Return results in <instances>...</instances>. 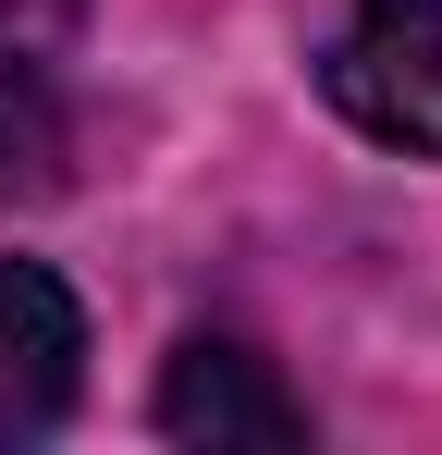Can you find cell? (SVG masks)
<instances>
[{"instance_id":"cell-1","label":"cell","mask_w":442,"mask_h":455,"mask_svg":"<svg viewBox=\"0 0 442 455\" xmlns=\"http://www.w3.org/2000/svg\"><path fill=\"white\" fill-rule=\"evenodd\" d=\"M320 75H332L344 124H368L381 148L442 160V0H357Z\"/></svg>"},{"instance_id":"cell-3","label":"cell","mask_w":442,"mask_h":455,"mask_svg":"<svg viewBox=\"0 0 442 455\" xmlns=\"http://www.w3.org/2000/svg\"><path fill=\"white\" fill-rule=\"evenodd\" d=\"M160 431L172 443H307V406H295L271 357H246V345H185L172 381H160Z\"/></svg>"},{"instance_id":"cell-2","label":"cell","mask_w":442,"mask_h":455,"mask_svg":"<svg viewBox=\"0 0 442 455\" xmlns=\"http://www.w3.org/2000/svg\"><path fill=\"white\" fill-rule=\"evenodd\" d=\"M74 357H86V320L37 259H0V443H37L74 406Z\"/></svg>"},{"instance_id":"cell-4","label":"cell","mask_w":442,"mask_h":455,"mask_svg":"<svg viewBox=\"0 0 442 455\" xmlns=\"http://www.w3.org/2000/svg\"><path fill=\"white\" fill-rule=\"evenodd\" d=\"M74 12H86V0H0V75L50 62V50L74 37Z\"/></svg>"}]
</instances>
